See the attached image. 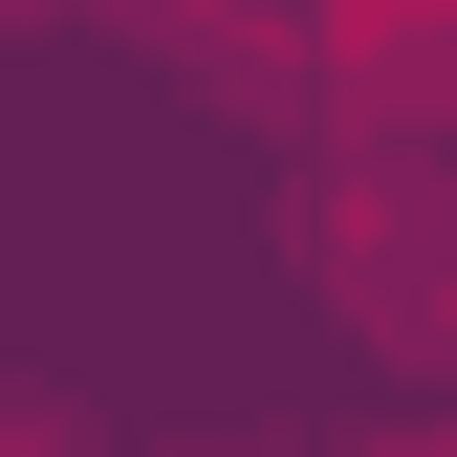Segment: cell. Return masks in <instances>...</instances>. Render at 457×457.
Wrapping results in <instances>:
<instances>
[{
  "label": "cell",
  "mask_w": 457,
  "mask_h": 457,
  "mask_svg": "<svg viewBox=\"0 0 457 457\" xmlns=\"http://www.w3.org/2000/svg\"><path fill=\"white\" fill-rule=\"evenodd\" d=\"M349 262H370V327H392V349H414V370H457V218L370 175V218H349Z\"/></svg>",
  "instance_id": "obj_1"
},
{
  "label": "cell",
  "mask_w": 457,
  "mask_h": 457,
  "mask_svg": "<svg viewBox=\"0 0 457 457\" xmlns=\"http://www.w3.org/2000/svg\"><path fill=\"white\" fill-rule=\"evenodd\" d=\"M392 457H436V436H392Z\"/></svg>",
  "instance_id": "obj_2"
}]
</instances>
